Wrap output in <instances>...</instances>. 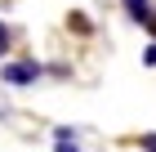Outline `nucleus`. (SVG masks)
<instances>
[{
	"label": "nucleus",
	"instance_id": "obj_6",
	"mask_svg": "<svg viewBox=\"0 0 156 152\" xmlns=\"http://www.w3.org/2000/svg\"><path fill=\"white\" fill-rule=\"evenodd\" d=\"M5 49H9V32L0 27V54H5Z\"/></svg>",
	"mask_w": 156,
	"mask_h": 152
},
{
	"label": "nucleus",
	"instance_id": "obj_1",
	"mask_svg": "<svg viewBox=\"0 0 156 152\" xmlns=\"http://www.w3.org/2000/svg\"><path fill=\"white\" fill-rule=\"evenodd\" d=\"M5 85H36L40 81V63H5Z\"/></svg>",
	"mask_w": 156,
	"mask_h": 152
},
{
	"label": "nucleus",
	"instance_id": "obj_4",
	"mask_svg": "<svg viewBox=\"0 0 156 152\" xmlns=\"http://www.w3.org/2000/svg\"><path fill=\"white\" fill-rule=\"evenodd\" d=\"M143 63H156V45H147V49H143Z\"/></svg>",
	"mask_w": 156,
	"mask_h": 152
},
{
	"label": "nucleus",
	"instance_id": "obj_2",
	"mask_svg": "<svg viewBox=\"0 0 156 152\" xmlns=\"http://www.w3.org/2000/svg\"><path fill=\"white\" fill-rule=\"evenodd\" d=\"M54 152H80L76 148V130H67V125L54 130Z\"/></svg>",
	"mask_w": 156,
	"mask_h": 152
},
{
	"label": "nucleus",
	"instance_id": "obj_3",
	"mask_svg": "<svg viewBox=\"0 0 156 152\" xmlns=\"http://www.w3.org/2000/svg\"><path fill=\"white\" fill-rule=\"evenodd\" d=\"M125 9H129L134 23H152V9H147V0H125Z\"/></svg>",
	"mask_w": 156,
	"mask_h": 152
},
{
	"label": "nucleus",
	"instance_id": "obj_5",
	"mask_svg": "<svg viewBox=\"0 0 156 152\" xmlns=\"http://www.w3.org/2000/svg\"><path fill=\"white\" fill-rule=\"evenodd\" d=\"M143 148H147V152H156V134H143Z\"/></svg>",
	"mask_w": 156,
	"mask_h": 152
}]
</instances>
